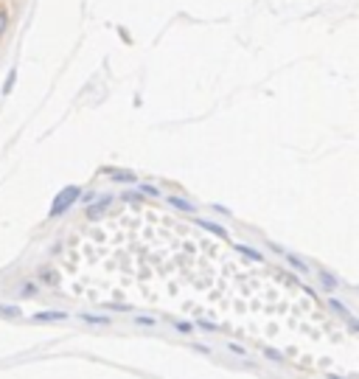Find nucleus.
I'll return each instance as SVG.
<instances>
[{"label":"nucleus","instance_id":"nucleus-1","mask_svg":"<svg viewBox=\"0 0 359 379\" xmlns=\"http://www.w3.org/2000/svg\"><path fill=\"white\" fill-rule=\"evenodd\" d=\"M79 197V188L76 186H71V188H65L62 194H59L56 197V202H53V208H51V217H59V214H62L68 206H71V202Z\"/></svg>","mask_w":359,"mask_h":379},{"label":"nucleus","instance_id":"nucleus-2","mask_svg":"<svg viewBox=\"0 0 359 379\" xmlns=\"http://www.w3.org/2000/svg\"><path fill=\"white\" fill-rule=\"evenodd\" d=\"M68 315L65 312H40L37 315V320H65Z\"/></svg>","mask_w":359,"mask_h":379},{"label":"nucleus","instance_id":"nucleus-3","mask_svg":"<svg viewBox=\"0 0 359 379\" xmlns=\"http://www.w3.org/2000/svg\"><path fill=\"white\" fill-rule=\"evenodd\" d=\"M6 23H9V14H6V9H3V6H0V34L6 32Z\"/></svg>","mask_w":359,"mask_h":379},{"label":"nucleus","instance_id":"nucleus-4","mask_svg":"<svg viewBox=\"0 0 359 379\" xmlns=\"http://www.w3.org/2000/svg\"><path fill=\"white\" fill-rule=\"evenodd\" d=\"M171 206H177V208H186V211H191V206H188V202H183V199H180V197H171Z\"/></svg>","mask_w":359,"mask_h":379}]
</instances>
